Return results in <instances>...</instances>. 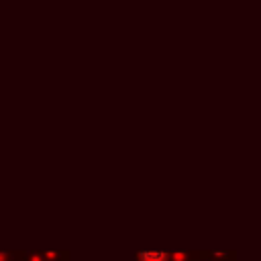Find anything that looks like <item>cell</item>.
<instances>
[{
    "label": "cell",
    "instance_id": "cell-1",
    "mask_svg": "<svg viewBox=\"0 0 261 261\" xmlns=\"http://www.w3.org/2000/svg\"><path fill=\"white\" fill-rule=\"evenodd\" d=\"M135 261H169V251L143 249V251H137Z\"/></svg>",
    "mask_w": 261,
    "mask_h": 261
},
{
    "label": "cell",
    "instance_id": "cell-2",
    "mask_svg": "<svg viewBox=\"0 0 261 261\" xmlns=\"http://www.w3.org/2000/svg\"><path fill=\"white\" fill-rule=\"evenodd\" d=\"M202 257H208L210 261H234L237 253L234 251H204Z\"/></svg>",
    "mask_w": 261,
    "mask_h": 261
},
{
    "label": "cell",
    "instance_id": "cell-3",
    "mask_svg": "<svg viewBox=\"0 0 261 261\" xmlns=\"http://www.w3.org/2000/svg\"><path fill=\"white\" fill-rule=\"evenodd\" d=\"M45 261H69V253L67 251H47L43 253Z\"/></svg>",
    "mask_w": 261,
    "mask_h": 261
}]
</instances>
